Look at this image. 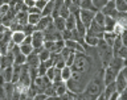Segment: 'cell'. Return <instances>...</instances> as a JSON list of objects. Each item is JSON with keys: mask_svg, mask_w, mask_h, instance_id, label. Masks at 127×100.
Here are the masks:
<instances>
[{"mask_svg": "<svg viewBox=\"0 0 127 100\" xmlns=\"http://www.w3.org/2000/svg\"><path fill=\"white\" fill-rule=\"evenodd\" d=\"M70 69L73 73H78L81 75L90 78L91 77V58L86 53H75L74 61L71 63Z\"/></svg>", "mask_w": 127, "mask_h": 100, "instance_id": "6da1fadb", "label": "cell"}, {"mask_svg": "<svg viewBox=\"0 0 127 100\" xmlns=\"http://www.w3.org/2000/svg\"><path fill=\"white\" fill-rule=\"evenodd\" d=\"M53 83H52L49 79H48L46 77H37L33 80V83H32V87L36 90V92H42L44 94V91H45L49 86H52Z\"/></svg>", "mask_w": 127, "mask_h": 100, "instance_id": "7a4b0ae2", "label": "cell"}, {"mask_svg": "<svg viewBox=\"0 0 127 100\" xmlns=\"http://www.w3.org/2000/svg\"><path fill=\"white\" fill-rule=\"evenodd\" d=\"M95 12H97V11L81 9V11L78 12L77 17H78V20H79V21H81V22H82L86 28H89V26H90V24L93 22V20H94V15H95Z\"/></svg>", "mask_w": 127, "mask_h": 100, "instance_id": "3957f363", "label": "cell"}, {"mask_svg": "<svg viewBox=\"0 0 127 100\" xmlns=\"http://www.w3.org/2000/svg\"><path fill=\"white\" fill-rule=\"evenodd\" d=\"M31 38H32L31 45H32V47H33V50L44 47V33L42 32L34 30L33 33L31 34Z\"/></svg>", "mask_w": 127, "mask_h": 100, "instance_id": "277c9868", "label": "cell"}, {"mask_svg": "<svg viewBox=\"0 0 127 100\" xmlns=\"http://www.w3.org/2000/svg\"><path fill=\"white\" fill-rule=\"evenodd\" d=\"M99 11H101L105 16H109V17H113V19H115L118 15L117 9H115V1L114 0H107V3Z\"/></svg>", "mask_w": 127, "mask_h": 100, "instance_id": "5b68a950", "label": "cell"}, {"mask_svg": "<svg viewBox=\"0 0 127 100\" xmlns=\"http://www.w3.org/2000/svg\"><path fill=\"white\" fill-rule=\"evenodd\" d=\"M119 73H117L115 70H113L111 67L107 66L106 69H103V84L107 86V84H111V83L115 82V78Z\"/></svg>", "mask_w": 127, "mask_h": 100, "instance_id": "8992f818", "label": "cell"}, {"mask_svg": "<svg viewBox=\"0 0 127 100\" xmlns=\"http://www.w3.org/2000/svg\"><path fill=\"white\" fill-rule=\"evenodd\" d=\"M99 41H101V40H99V38L97 37V36H94V34L89 33V32H86L85 37H83V46L95 47V46H98Z\"/></svg>", "mask_w": 127, "mask_h": 100, "instance_id": "52a82bcc", "label": "cell"}, {"mask_svg": "<svg viewBox=\"0 0 127 100\" xmlns=\"http://www.w3.org/2000/svg\"><path fill=\"white\" fill-rule=\"evenodd\" d=\"M25 37H27V34L24 33V30H13L11 33V41L17 46H20L24 42Z\"/></svg>", "mask_w": 127, "mask_h": 100, "instance_id": "ba28073f", "label": "cell"}, {"mask_svg": "<svg viewBox=\"0 0 127 100\" xmlns=\"http://www.w3.org/2000/svg\"><path fill=\"white\" fill-rule=\"evenodd\" d=\"M52 24H53V19H52L50 16H42L41 20L38 21V24L36 25V30L44 32L45 29H48Z\"/></svg>", "mask_w": 127, "mask_h": 100, "instance_id": "9c48e42d", "label": "cell"}, {"mask_svg": "<svg viewBox=\"0 0 127 100\" xmlns=\"http://www.w3.org/2000/svg\"><path fill=\"white\" fill-rule=\"evenodd\" d=\"M65 47L70 49L74 53H85V47H83L81 43H78L77 41H73V40H67L65 41Z\"/></svg>", "mask_w": 127, "mask_h": 100, "instance_id": "30bf717a", "label": "cell"}, {"mask_svg": "<svg viewBox=\"0 0 127 100\" xmlns=\"http://www.w3.org/2000/svg\"><path fill=\"white\" fill-rule=\"evenodd\" d=\"M40 59H38V55L32 53L27 57V62H25V66L28 67V69H37V67L40 66Z\"/></svg>", "mask_w": 127, "mask_h": 100, "instance_id": "8fae6325", "label": "cell"}, {"mask_svg": "<svg viewBox=\"0 0 127 100\" xmlns=\"http://www.w3.org/2000/svg\"><path fill=\"white\" fill-rule=\"evenodd\" d=\"M115 88H117V92H122L123 90H126L127 88V80H126V78L122 75V73H119L117 75V78H115Z\"/></svg>", "mask_w": 127, "mask_h": 100, "instance_id": "7c38bea8", "label": "cell"}, {"mask_svg": "<svg viewBox=\"0 0 127 100\" xmlns=\"http://www.w3.org/2000/svg\"><path fill=\"white\" fill-rule=\"evenodd\" d=\"M0 75L3 77V79H4V82H5V83H12V77H13V66L1 69Z\"/></svg>", "mask_w": 127, "mask_h": 100, "instance_id": "4fadbf2b", "label": "cell"}, {"mask_svg": "<svg viewBox=\"0 0 127 100\" xmlns=\"http://www.w3.org/2000/svg\"><path fill=\"white\" fill-rule=\"evenodd\" d=\"M109 67H111L113 70H115L117 73H119V71L123 69V58L113 57V59H111L110 63H109Z\"/></svg>", "mask_w": 127, "mask_h": 100, "instance_id": "5bb4252c", "label": "cell"}, {"mask_svg": "<svg viewBox=\"0 0 127 100\" xmlns=\"http://www.w3.org/2000/svg\"><path fill=\"white\" fill-rule=\"evenodd\" d=\"M75 24H77V16L69 15L65 19V29L66 30H74L75 29Z\"/></svg>", "mask_w": 127, "mask_h": 100, "instance_id": "9a60e30c", "label": "cell"}, {"mask_svg": "<svg viewBox=\"0 0 127 100\" xmlns=\"http://www.w3.org/2000/svg\"><path fill=\"white\" fill-rule=\"evenodd\" d=\"M11 66H13V54L7 53V54L1 55V69L11 67Z\"/></svg>", "mask_w": 127, "mask_h": 100, "instance_id": "2e32d148", "label": "cell"}, {"mask_svg": "<svg viewBox=\"0 0 127 100\" xmlns=\"http://www.w3.org/2000/svg\"><path fill=\"white\" fill-rule=\"evenodd\" d=\"M54 90H56V95L57 96H62L67 92V87L65 82H58V83H53Z\"/></svg>", "mask_w": 127, "mask_h": 100, "instance_id": "e0dca14e", "label": "cell"}, {"mask_svg": "<svg viewBox=\"0 0 127 100\" xmlns=\"http://www.w3.org/2000/svg\"><path fill=\"white\" fill-rule=\"evenodd\" d=\"M53 26L56 28V30H58L61 33L62 30H65V19L61 17V16L53 17Z\"/></svg>", "mask_w": 127, "mask_h": 100, "instance_id": "ac0fdd59", "label": "cell"}, {"mask_svg": "<svg viewBox=\"0 0 127 100\" xmlns=\"http://www.w3.org/2000/svg\"><path fill=\"white\" fill-rule=\"evenodd\" d=\"M115 38H117V36H115L113 32H105V33H103V37H102V40L105 41V43L109 45L110 47H113L114 42H115Z\"/></svg>", "mask_w": 127, "mask_h": 100, "instance_id": "d6986e66", "label": "cell"}, {"mask_svg": "<svg viewBox=\"0 0 127 100\" xmlns=\"http://www.w3.org/2000/svg\"><path fill=\"white\" fill-rule=\"evenodd\" d=\"M115 1V9L118 13H126L127 12V1L126 0H114Z\"/></svg>", "mask_w": 127, "mask_h": 100, "instance_id": "ffe728a7", "label": "cell"}, {"mask_svg": "<svg viewBox=\"0 0 127 100\" xmlns=\"http://www.w3.org/2000/svg\"><path fill=\"white\" fill-rule=\"evenodd\" d=\"M41 13H28V24L29 25L36 26L38 24V21L41 20Z\"/></svg>", "mask_w": 127, "mask_h": 100, "instance_id": "44dd1931", "label": "cell"}, {"mask_svg": "<svg viewBox=\"0 0 127 100\" xmlns=\"http://www.w3.org/2000/svg\"><path fill=\"white\" fill-rule=\"evenodd\" d=\"M115 22H117V21H115V19L106 16V19H105V25H103V29H105V32H113Z\"/></svg>", "mask_w": 127, "mask_h": 100, "instance_id": "7402d4cb", "label": "cell"}, {"mask_svg": "<svg viewBox=\"0 0 127 100\" xmlns=\"http://www.w3.org/2000/svg\"><path fill=\"white\" fill-rule=\"evenodd\" d=\"M79 8L81 9H90V11H98L94 7V4L91 0H79Z\"/></svg>", "mask_w": 127, "mask_h": 100, "instance_id": "603a6c76", "label": "cell"}, {"mask_svg": "<svg viewBox=\"0 0 127 100\" xmlns=\"http://www.w3.org/2000/svg\"><path fill=\"white\" fill-rule=\"evenodd\" d=\"M19 49H20V53L24 54L25 57H28L29 54L33 53V47H32L31 43H21V45L19 46Z\"/></svg>", "mask_w": 127, "mask_h": 100, "instance_id": "cb8c5ba5", "label": "cell"}, {"mask_svg": "<svg viewBox=\"0 0 127 100\" xmlns=\"http://www.w3.org/2000/svg\"><path fill=\"white\" fill-rule=\"evenodd\" d=\"M71 78V69L69 66H65L64 69H61V80L67 82Z\"/></svg>", "mask_w": 127, "mask_h": 100, "instance_id": "d4e9b609", "label": "cell"}, {"mask_svg": "<svg viewBox=\"0 0 127 100\" xmlns=\"http://www.w3.org/2000/svg\"><path fill=\"white\" fill-rule=\"evenodd\" d=\"M105 19H106V16L103 15L101 11H97V12H95V15H94V20H93V21L97 22L98 25L103 26V25H105Z\"/></svg>", "mask_w": 127, "mask_h": 100, "instance_id": "484cf974", "label": "cell"}, {"mask_svg": "<svg viewBox=\"0 0 127 100\" xmlns=\"http://www.w3.org/2000/svg\"><path fill=\"white\" fill-rule=\"evenodd\" d=\"M37 55H38L40 62H45V61H48V59L50 58V51H49V50H46V49H42Z\"/></svg>", "mask_w": 127, "mask_h": 100, "instance_id": "4316f807", "label": "cell"}, {"mask_svg": "<svg viewBox=\"0 0 127 100\" xmlns=\"http://www.w3.org/2000/svg\"><path fill=\"white\" fill-rule=\"evenodd\" d=\"M126 28L125 26H122L121 24H118V22H115V25H114V29H113V33L117 36V37H119V36L122 34V32L125 30Z\"/></svg>", "mask_w": 127, "mask_h": 100, "instance_id": "83f0119b", "label": "cell"}, {"mask_svg": "<svg viewBox=\"0 0 127 100\" xmlns=\"http://www.w3.org/2000/svg\"><path fill=\"white\" fill-rule=\"evenodd\" d=\"M44 94H45L46 96H57V95H56V90H54V86L53 84L48 87V88L44 91Z\"/></svg>", "mask_w": 127, "mask_h": 100, "instance_id": "f1b7e54d", "label": "cell"}, {"mask_svg": "<svg viewBox=\"0 0 127 100\" xmlns=\"http://www.w3.org/2000/svg\"><path fill=\"white\" fill-rule=\"evenodd\" d=\"M91 1H93V4H94V7L97 8V9L99 11L101 9V8L105 5V4L107 3V0H91Z\"/></svg>", "mask_w": 127, "mask_h": 100, "instance_id": "f546056e", "label": "cell"}, {"mask_svg": "<svg viewBox=\"0 0 127 100\" xmlns=\"http://www.w3.org/2000/svg\"><path fill=\"white\" fill-rule=\"evenodd\" d=\"M119 38H121V41H122V45L127 47V29H125L122 32V34L119 36Z\"/></svg>", "mask_w": 127, "mask_h": 100, "instance_id": "4dcf8cb0", "label": "cell"}, {"mask_svg": "<svg viewBox=\"0 0 127 100\" xmlns=\"http://www.w3.org/2000/svg\"><path fill=\"white\" fill-rule=\"evenodd\" d=\"M46 3L48 1H45V0H36V8L37 9H40V11H42L44 8H45V5H46Z\"/></svg>", "mask_w": 127, "mask_h": 100, "instance_id": "1f68e13d", "label": "cell"}, {"mask_svg": "<svg viewBox=\"0 0 127 100\" xmlns=\"http://www.w3.org/2000/svg\"><path fill=\"white\" fill-rule=\"evenodd\" d=\"M23 3H24V5H25L27 9L36 5V0H23Z\"/></svg>", "mask_w": 127, "mask_h": 100, "instance_id": "d6a6232c", "label": "cell"}, {"mask_svg": "<svg viewBox=\"0 0 127 100\" xmlns=\"http://www.w3.org/2000/svg\"><path fill=\"white\" fill-rule=\"evenodd\" d=\"M32 99H33V100H45L46 99V95L42 94V92H38V94H36Z\"/></svg>", "mask_w": 127, "mask_h": 100, "instance_id": "836d02e7", "label": "cell"}, {"mask_svg": "<svg viewBox=\"0 0 127 100\" xmlns=\"http://www.w3.org/2000/svg\"><path fill=\"white\" fill-rule=\"evenodd\" d=\"M119 100H127V88L119 92Z\"/></svg>", "mask_w": 127, "mask_h": 100, "instance_id": "e575fe53", "label": "cell"}, {"mask_svg": "<svg viewBox=\"0 0 127 100\" xmlns=\"http://www.w3.org/2000/svg\"><path fill=\"white\" fill-rule=\"evenodd\" d=\"M45 100H58V96H46Z\"/></svg>", "mask_w": 127, "mask_h": 100, "instance_id": "d590c367", "label": "cell"}, {"mask_svg": "<svg viewBox=\"0 0 127 100\" xmlns=\"http://www.w3.org/2000/svg\"><path fill=\"white\" fill-rule=\"evenodd\" d=\"M95 100H106V98H105V95H103V92H102L101 95H99V96H98L97 99H95Z\"/></svg>", "mask_w": 127, "mask_h": 100, "instance_id": "8d00e7d4", "label": "cell"}, {"mask_svg": "<svg viewBox=\"0 0 127 100\" xmlns=\"http://www.w3.org/2000/svg\"><path fill=\"white\" fill-rule=\"evenodd\" d=\"M25 100H33V99H32V98H29V96H27V98H25Z\"/></svg>", "mask_w": 127, "mask_h": 100, "instance_id": "74e56055", "label": "cell"}, {"mask_svg": "<svg viewBox=\"0 0 127 100\" xmlns=\"http://www.w3.org/2000/svg\"><path fill=\"white\" fill-rule=\"evenodd\" d=\"M45 1H54V0H45Z\"/></svg>", "mask_w": 127, "mask_h": 100, "instance_id": "f35d334b", "label": "cell"}, {"mask_svg": "<svg viewBox=\"0 0 127 100\" xmlns=\"http://www.w3.org/2000/svg\"><path fill=\"white\" fill-rule=\"evenodd\" d=\"M118 100H119V98H118Z\"/></svg>", "mask_w": 127, "mask_h": 100, "instance_id": "ab89813d", "label": "cell"}]
</instances>
